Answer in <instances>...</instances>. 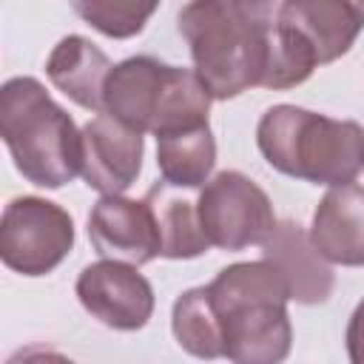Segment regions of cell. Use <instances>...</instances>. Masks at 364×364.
Returning <instances> with one entry per match:
<instances>
[{"label":"cell","mask_w":364,"mask_h":364,"mask_svg":"<svg viewBox=\"0 0 364 364\" xmlns=\"http://www.w3.org/2000/svg\"><path fill=\"white\" fill-rule=\"evenodd\" d=\"M273 20L270 3L199 0L179 11V31L210 97L230 100L264 82Z\"/></svg>","instance_id":"obj_1"},{"label":"cell","mask_w":364,"mask_h":364,"mask_svg":"<svg viewBox=\"0 0 364 364\" xmlns=\"http://www.w3.org/2000/svg\"><path fill=\"white\" fill-rule=\"evenodd\" d=\"M205 293L225 358L233 364H282L287 358L293 341L287 318L290 296L264 259L219 270Z\"/></svg>","instance_id":"obj_2"},{"label":"cell","mask_w":364,"mask_h":364,"mask_svg":"<svg viewBox=\"0 0 364 364\" xmlns=\"http://www.w3.org/2000/svg\"><path fill=\"white\" fill-rule=\"evenodd\" d=\"M0 136L17 171L40 188H63L82 173V131L34 77L3 85Z\"/></svg>","instance_id":"obj_3"},{"label":"cell","mask_w":364,"mask_h":364,"mask_svg":"<svg viewBox=\"0 0 364 364\" xmlns=\"http://www.w3.org/2000/svg\"><path fill=\"white\" fill-rule=\"evenodd\" d=\"M256 136L264 159L296 179L338 188L364 168V131L350 119L276 105L262 117Z\"/></svg>","instance_id":"obj_4"},{"label":"cell","mask_w":364,"mask_h":364,"mask_svg":"<svg viewBox=\"0 0 364 364\" xmlns=\"http://www.w3.org/2000/svg\"><path fill=\"white\" fill-rule=\"evenodd\" d=\"M196 216L208 242L222 250L264 245L279 225L267 193L239 171H222L202 188Z\"/></svg>","instance_id":"obj_5"},{"label":"cell","mask_w":364,"mask_h":364,"mask_svg":"<svg viewBox=\"0 0 364 364\" xmlns=\"http://www.w3.org/2000/svg\"><path fill=\"white\" fill-rule=\"evenodd\" d=\"M74 245L71 216L46 199L17 196L6 205L0 222V256L6 267L23 276L54 270Z\"/></svg>","instance_id":"obj_6"},{"label":"cell","mask_w":364,"mask_h":364,"mask_svg":"<svg viewBox=\"0 0 364 364\" xmlns=\"http://www.w3.org/2000/svg\"><path fill=\"white\" fill-rule=\"evenodd\" d=\"M82 307L114 330H139L154 313V290L136 267L122 262L88 264L77 279Z\"/></svg>","instance_id":"obj_7"},{"label":"cell","mask_w":364,"mask_h":364,"mask_svg":"<svg viewBox=\"0 0 364 364\" xmlns=\"http://www.w3.org/2000/svg\"><path fill=\"white\" fill-rule=\"evenodd\" d=\"M88 236L97 253L111 262L145 264L154 256H162L159 228L148 199L102 196L88 216Z\"/></svg>","instance_id":"obj_8"},{"label":"cell","mask_w":364,"mask_h":364,"mask_svg":"<svg viewBox=\"0 0 364 364\" xmlns=\"http://www.w3.org/2000/svg\"><path fill=\"white\" fill-rule=\"evenodd\" d=\"M142 168V134L100 114L82 128V179L88 188L119 196Z\"/></svg>","instance_id":"obj_9"},{"label":"cell","mask_w":364,"mask_h":364,"mask_svg":"<svg viewBox=\"0 0 364 364\" xmlns=\"http://www.w3.org/2000/svg\"><path fill=\"white\" fill-rule=\"evenodd\" d=\"M262 259L279 273L290 299L321 304L333 293V270L296 222H282L262 245Z\"/></svg>","instance_id":"obj_10"},{"label":"cell","mask_w":364,"mask_h":364,"mask_svg":"<svg viewBox=\"0 0 364 364\" xmlns=\"http://www.w3.org/2000/svg\"><path fill=\"white\" fill-rule=\"evenodd\" d=\"M276 14L304 34L318 63L347 54L364 28V3L353 0H287L276 6Z\"/></svg>","instance_id":"obj_11"},{"label":"cell","mask_w":364,"mask_h":364,"mask_svg":"<svg viewBox=\"0 0 364 364\" xmlns=\"http://www.w3.org/2000/svg\"><path fill=\"white\" fill-rule=\"evenodd\" d=\"M310 242L336 264H364V188L338 185L324 193L313 213Z\"/></svg>","instance_id":"obj_12"},{"label":"cell","mask_w":364,"mask_h":364,"mask_svg":"<svg viewBox=\"0 0 364 364\" xmlns=\"http://www.w3.org/2000/svg\"><path fill=\"white\" fill-rule=\"evenodd\" d=\"M168 65L154 57H131L111 68L102 91L105 111L134 131H151Z\"/></svg>","instance_id":"obj_13"},{"label":"cell","mask_w":364,"mask_h":364,"mask_svg":"<svg viewBox=\"0 0 364 364\" xmlns=\"http://www.w3.org/2000/svg\"><path fill=\"white\" fill-rule=\"evenodd\" d=\"M111 68L114 65L108 63V57L91 40L77 37V34L63 37L46 63L48 80L77 105L91 108V111H105L102 91H105V80Z\"/></svg>","instance_id":"obj_14"},{"label":"cell","mask_w":364,"mask_h":364,"mask_svg":"<svg viewBox=\"0 0 364 364\" xmlns=\"http://www.w3.org/2000/svg\"><path fill=\"white\" fill-rule=\"evenodd\" d=\"M216 162V142L210 125L173 131L156 136V165L162 179L173 188H196L208 179Z\"/></svg>","instance_id":"obj_15"},{"label":"cell","mask_w":364,"mask_h":364,"mask_svg":"<svg viewBox=\"0 0 364 364\" xmlns=\"http://www.w3.org/2000/svg\"><path fill=\"white\" fill-rule=\"evenodd\" d=\"M145 199L154 208V219H156L159 242H162V256H168V259H193V256H199L210 247L191 202L171 196L162 185L151 188Z\"/></svg>","instance_id":"obj_16"},{"label":"cell","mask_w":364,"mask_h":364,"mask_svg":"<svg viewBox=\"0 0 364 364\" xmlns=\"http://www.w3.org/2000/svg\"><path fill=\"white\" fill-rule=\"evenodd\" d=\"M173 336L182 344V350H188L196 358H225L222 350V338H219V327L208 301L205 287H193L188 293H182L173 304Z\"/></svg>","instance_id":"obj_17"},{"label":"cell","mask_w":364,"mask_h":364,"mask_svg":"<svg viewBox=\"0 0 364 364\" xmlns=\"http://www.w3.org/2000/svg\"><path fill=\"white\" fill-rule=\"evenodd\" d=\"M318 65L313 46L304 40L301 31H296L293 26L282 23L279 14L273 20V31H270V60H267V74H264V88H290L304 82L313 68Z\"/></svg>","instance_id":"obj_18"},{"label":"cell","mask_w":364,"mask_h":364,"mask_svg":"<svg viewBox=\"0 0 364 364\" xmlns=\"http://www.w3.org/2000/svg\"><path fill=\"white\" fill-rule=\"evenodd\" d=\"M74 11L108 37H131L142 31L145 20L156 11L154 3H74Z\"/></svg>","instance_id":"obj_19"},{"label":"cell","mask_w":364,"mask_h":364,"mask_svg":"<svg viewBox=\"0 0 364 364\" xmlns=\"http://www.w3.org/2000/svg\"><path fill=\"white\" fill-rule=\"evenodd\" d=\"M9 364H74V361L65 358V355H60V353H54V350L31 347V350H23L14 358H9Z\"/></svg>","instance_id":"obj_20"}]
</instances>
